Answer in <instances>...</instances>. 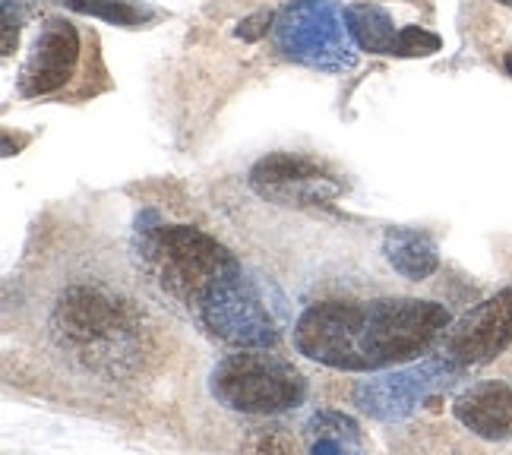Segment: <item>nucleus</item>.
Returning a JSON list of instances; mask_svg holds the SVG:
<instances>
[{
  "mask_svg": "<svg viewBox=\"0 0 512 455\" xmlns=\"http://www.w3.org/2000/svg\"><path fill=\"white\" fill-rule=\"evenodd\" d=\"M452 323L446 304L418 294H329L291 326L301 358L339 373H377L437 351Z\"/></svg>",
  "mask_w": 512,
  "mask_h": 455,
  "instance_id": "f03ea898",
  "label": "nucleus"
},
{
  "mask_svg": "<svg viewBox=\"0 0 512 455\" xmlns=\"http://www.w3.org/2000/svg\"><path fill=\"white\" fill-rule=\"evenodd\" d=\"M250 187L269 203H285V206H310V203H329L345 190L342 181L323 171L313 158L291 155V152H275L266 155L253 165L250 171Z\"/></svg>",
  "mask_w": 512,
  "mask_h": 455,
  "instance_id": "9d476101",
  "label": "nucleus"
},
{
  "mask_svg": "<svg viewBox=\"0 0 512 455\" xmlns=\"http://www.w3.org/2000/svg\"><path fill=\"white\" fill-rule=\"evenodd\" d=\"M193 326L228 348H275L282 342V326L266 301V291L250 279L247 269L212 294Z\"/></svg>",
  "mask_w": 512,
  "mask_h": 455,
  "instance_id": "0eeeda50",
  "label": "nucleus"
},
{
  "mask_svg": "<svg viewBox=\"0 0 512 455\" xmlns=\"http://www.w3.org/2000/svg\"><path fill=\"white\" fill-rule=\"evenodd\" d=\"M272 38L285 61L320 73H348L361 51L336 0H288Z\"/></svg>",
  "mask_w": 512,
  "mask_h": 455,
  "instance_id": "39448f33",
  "label": "nucleus"
},
{
  "mask_svg": "<svg viewBox=\"0 0 512 455\" xmlns=\"http://www.w3.org/2000/svg\"><path fill=\"white\" fill-rule=\"evenodd\" d=\"M471 437L487 443H509L512 440V383L503 380H481L471 383L449 405Z\"/></svg>",
  "mask_w": 512,
  "mask_h": 455,
  "instance_id": "9b49d317",
  "label": "nucleus"
},
{
  "mask_svg": "<svg viewBox=\"0 0 512 455\" xmlns=\"http://www.w3.org/2000/svg\"><path fill=\"white\" fill-rule=\"evenodd\" d=\"M383 260L399 279L421 285L440 269L437 241L418 228H386L383 234Z\"/></svg>",
  "mask_w": 512,
  "mask_h": 455,
  "instance_id": "f8f14e48",
  "label": "nucleus"
},
{
  "mask_svg": "<svg viewBox=\"0 0 512 455\" xmlns=\"http://www.w3.org/2000/svg\"><path fill=\"white\" fill-rule=\"evenodd\" d=\"M206 389L225 411L244 418H282L304 408L310 380L275 348H234L212 364Z\"/></svg>",
  "mask_w": 512,
  "mask_h": 455,
  "instance_id": "20e7f679",
  "label": "nucleus"
},
{
  "mask_svg": "<svg viewBox=\"0 0 512 455\" xmlns=\"http://www.w3.org/2000/svg\"><path fill=\"white\" fill-rule=\"evenodd\" d=\"M83 67V35L70 19L48 16L38 26L32 48L16 73V92L23 98L61 95Z\"/></svg>",
  "mask_w": 512,
  "mask_h": 455,
  "instance_id": "6e6552de",
  "label": "nucleus"
},
{
  "mask_svg": "<svg viewBox=\"0 0 512 455\" xmlns=\"http://www.w3.org/2000/svg\"><path fill=\"white\" fill-rule=\"evenodd\" d=\"M64 7L124 29H143L162 16V10H155L146 0H64Z\"/></svg>",
  "mask_w": 512,
  "mask_h": 455,
  "instance_id": "2eb2a0df",
  "label": "nucleus"
},
{
  "mask_svg": "<svg viewBox=\"0 0 512 455\" xmlns=\"http://www.w3.org/2000/svg\"><path fill=\"white\" fill-rule=\"evenodd\" d=\"M130 253L67 241L42 253L23 291V323L42 358L76 386L127 392L165 361V326Z\"/></svg>",
  "mask_w": 512,
  "mask_h": 455,
  "instance_id": "f257e3e1",
  "label": "nucleus"
},
{
  "mask_svg": "<svg viewBox=\"0 0 512 455\" xmlns=\"http://www.w3.org/2000/svg\"><path fill=\"white\" fill-rule=\"evenodd\" d=\"M512 345V285L490 294L481 304L465 310L459 320H452L437 351L459 367H484L497 361Z\"/></svg>",
  "mask_w": 512,
  "mask_h": 455,
  "instance_id": "1a4fd4ad",
  "label": "nucleus"
},
{
  "mask_svg": "<svg viewBox=\"0 0 512 455\" xmlns=\"http://www.w3.org/2000/svg\"><path fill=\"white\" fill-rule=\"evenodd\" d=\"M269 26H275V13L272 10H260L247 16L241 29H238V38H244V42H260L263 35H269Z\"/></svg>",
  "mask_w": 512,
  "mask_h": 455,
  "instance_id": "f3484780",
  "label": "nucleus"
},
{
  "mask_svg": "<svg viewBox=\"0 0 512 455\" xmlns=\"http://www.w3.org/2000/svg\"><path fill=\"white\" fill-rule=\"evenodd\" d=\"M345 19L361 51L402 57V42H405L408 26H399L389 7L373 4V0H361V4L345 7Z\"/></svg>",
  "mask_w": 512,
  "mask_h": 455,
  "instance_id": "ddd939ff",
  "label": "nucleus"
},
{
  "mask_svg": "<svg viewBox=\"0 0 512 455\" xmlns=\"http://www.w3.org/2000/svg\"><path fill=\"white\" fill-rule=\"evenodd\" d=\"M503 70H506V73L512 76V48H509V51L503 54Z\"/></svg>",
  "mask_w": 512,
  "mask_h": 455,
  "instance_id": "a211bd4d",
  "label": "nucleus"
},
{
  "mask_svg": "<svg viewBox=\"0 0 512 455\" xmlns=\"http://www.w3.org/2000/svg\"><path fill=\"white\" fill-rule=\"evenodd\" d=\"M497 4H503V7H512V0H497Z\"/></svg>",
  "mask_w": 512,
  "mask_h": 455,
  "instance_id": "6ab92c4d",
  "label": "nucleus"
},
{
  "mask_svg": "<svg viewBox=\"0 0 512 455\" xmlns=\"http://www.w3.org/2000/svg\"><path fill=\"white\" fill-rule=\"evenodd\" d=\"M130 263L159 307L187 323L228 279L244 272V263L219 237L187 222H168L159 209L136 215Z\"/></svg>",
  "mask_w": 512,
  "mask_h": 455,
  "instance_id": "7ed1b4c3",
  "label": "nucleus"
},
{
  "mask_svg": "<svg viewBox=\"0 0 512 455\" xmlns=\"http://www.w3.org/2000/svg\"><path fill=\"white\" fill-rule=\"evenodd\" d=\"M4 4V57L16 51L19 29L35 13V0H0Z\"/></svg>",
  "mask_w": 512,
  "mask_h": 455,
  "instance_id": "dca6fc26",
  "label": "nucleus"
},
{
  "mask_svg": "<svg viewBox=\"0 0 512 455\" xmlns=\"http://www.w3.org/2000/svg\"><path fill=\"white\" fill-rule=\"evenodd\" d=\"M304 440L313 455L326 452H358L364 446L361 440V424L345 411L336 408H317L307 414L304 421Z\"/></svg>",
  "mask_w": 512,
  "mask_h": 455,
  "instance_id": "4468645a",
  "label": "nucleus"
},
{
  "mask_svg": "<svg viewBox=\"0 0 512 455\" xmlns=\"http://www.w3.org/2000/svg\"><path fill=\"white\" fill-rule=\"evenodd\" d=\"M465 377V367L443 358L440 351H430L418 361H408L389 370L367 373L351 392V402L361 414L380 424H399L411 418L433 395L452 389Z\"/></svg>",
  "mask_w": 512,
  "mask_h": 455,
  "instance_id": "423d86ee",
  "label": "nucleus"
}]
</instances>
